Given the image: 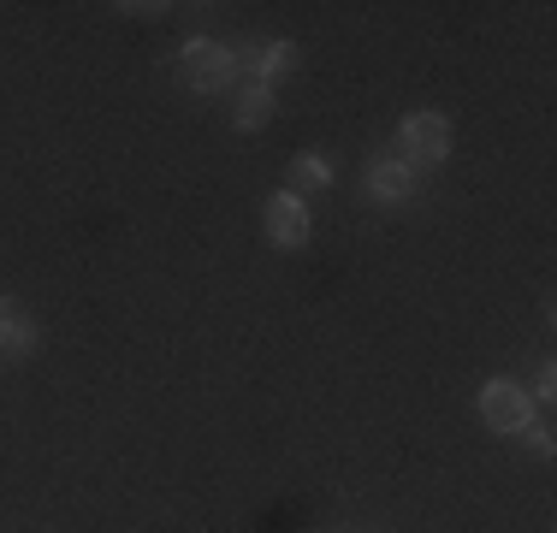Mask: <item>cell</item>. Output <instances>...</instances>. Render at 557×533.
Segmentation results:
<instances>
[{"label": "cell", "mask_w": 557, "mask_h": 533, "mask_svg": "<svg viewBox=\"0 0 557 533\" xmlns=\"http://www.w3.org/2000/svg\"><path fill=\"white\" fill-rule=\"evenodd\" d=\"M178 72H184V84H190L196 96H220V89H232L237 60H232L225 42H214V36H190L184 53H178Z\"/></svg>", "instance_id": "obj_1"}, {"label": "cell", "mask_w": 557, "mask_h": 533, "mask_svg": "<svg viewBox=\"0 0 557 533\" xmlns=\"http://www.w3.org/2000/svg\"><path fill=\"white\" fill-rule=\"evenodd\" d=\"M450 154V119L445 113H409L404 125H397V160H409V166H440Z\"/></svg>", "instance_id": "obj_2"}, {"label": "cell", "mask_w": 557, "mask_h": 533, "mask_svg": "<svg viewBox=\"0 0 557 533\" xmlns=\"http://www.w3.org/2000/svg\"><path fill=\"white\" fill-rule=\"evenodd\" d=\"M481 421L493 433H522L534 421V397L522 392V380H486L481 385Z\"/></svg>", "instance_id": "obj_3"}, {"label": "cell", "mask_w": 557, "mask_h": 533, "mask_svg": "<svg viewBox=\"0 0 557 533\" xmlns=\"http://www.w3.org/2000/svg\"><path fill=\"white\" fill-rule=\"evenodd\" d=\"M309 232H314V220H309V202H302V196H290V190L268 196V237L278 249H302Z\"/></svg>", "instance_id": "obj_4"}, {"label": "cell", "mask_w": 557, "mask_h": 533, "mask_svg": "<svg viewBox=\"0 0 557 533\" xmlns=\"http://www.w3.org/2000/svg\"><path fill=\"white\" fill-rule=\"evenodd\" d=\"M416 184H421V172L397 154H380L374 166H368V196H374V202H409Z\"/></svg>", "instance_id": "obj_5"}, {"label": "cell", "mask_w": 557, "mask_h": 533, "mask_svg": "<svg viewBox=\"0 0 557 533\" xmlns=\"http://www.w3.org/2000/svg\"><path fill=\"white\" fill-rule=\"evenodd\" d=\"M268 119H273V84H256V77H249V84L237 89L232 125H237V131H261Z\"/></svg>", "instance_id": "obj_6"}, {"label": "cell", "mask_w": 557, "mask_h": 533, "mask_svg": "<svg viewBox=\"0 0 557 533\" xmlns=\"http://www.w3.org/2000/svg\"><path fill=\"white\" fill-rule=\"evenodd\" d=\"M0 350L7 356H30L36 350V320L18 314L12 302H0Z\"/></svg>", "instance_id": "obj_7"}, {"label": "cell", "mask_w": 557, "mask_h": 533, "mask_svg": "<svg viewBox=\"0 0 557 533\" xmlns=\"http://www.w3.org/2000/svg\"><path fill=\"white\" fill-rule=\"evenodd\" d=\"M326 184H333V160L326 154H297L290 160V196H309V190H326Z\"/></svg>", "instance_id": "obj_8"}, {"label": "cell", "mask_w": 557, "mask_h": 533, "mask_svg": "<svg viewBox=\"0 0 557 533\" xmlns=\"http://www.w3.org/2000/svg\"><path fill=\"white\" fill-rule=\"evenodd\" d=\"M522 438L540 450V457H552V426H546V421H528V426H522Z\"/></svg>", "instance_id": "obj_9"}, {"label": "cell", "mask_w": 557, "mask_h": 533, "mask_svg": "<svg viewBox=\"0 0 557 533\" xmlns=\"http://www.w3.org/2000/svg\"><path fill=\"white\" fill-rule=\"evenodd\" d=\"M552 385H557V368L546 362V368H540V385H534V392H528V397H552Z\"/></svg>", "instance_id": "obj_10"}, {"label": "cell", "mask_w": 557, "mask_h": 533, "mask_svg": "<svg viewBox=\"0 0 557 533\" xmlns=\"http://www.w3.org/2000/svg\"><path fill=\"white\" fill-rule=\"evenodd\" d=\"M0 302H7V297H0Z\"/></svg>", "instance_id": "obj_11"}]
</instances>
